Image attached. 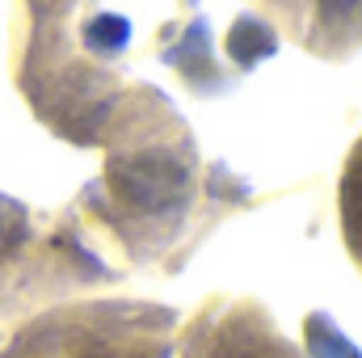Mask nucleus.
<instances>
[{
  "instance_id": "obj_4",
  "label": "nucleus",
  "mask_w": 362,
  "mask_h": 358,
  "mask_svg": "<svg viewBox=\"0 0 362 358\" xmlns=\"http://www.w3.org/2000/svg\"><path fill=\"white\" fill-rule=\"evenodd\" d=\"M85 42H89L97 55H114L131 42V21L127 17H114V13H101L85 25Z\"/></svg>"
},
{
  "instance_id": "obj_1",
  "label": "nucleus",
  "mask_w": 362,
  "mask_h": 358,
  "mask_svg": "<svg viewBox=\"0 0 362 358\" xmlns=\"http://www.w3.org/2000/svg\"><path fill=\"white\" fill-rule=\"evenodd\" d=\"M110 173H114V185L122 190V198H131L144 211L169 207L185 194V173L169 156H127Z\"/></svg>"
},
{
  "instance_id": "obj_6",
  "label": "nucleus",
  "mask_w": 362,
  "mask_h": 358,
  "mask_svg": "<svg viewBox=\"0 0 362 358\" xmlns=\"http://www.w3.org/2000/svg\"><path fill=\"white\" fill-rule=\"evenodd\" d=\"M362 0H320V8H325V13H333V17H337V13H350V8H358Z\"/></svg>"
},
{
  "instance_id": "obj_5",
  "label": "nucleus",
  "mask_w": 362,
  "mask_h": 358,
  "mask_svg": "<svg viewBox=\"0 0 362 358\" xmlns=\"http://www.w3.org/2000/svg\"><path fill=\"white\" fill-rule=\"evenodd\" d=\"M21 236H25V207L0 194V253L13 249Z\"/></svg>"
},
{
  "instance_id": "obj_3",
  "label": "nucleus",
  "mask_w": 362,
  "mask_h": 358,
  "mask_svg": "<svg viewBox=\"0 0 362 358\" xmlns=\"http://www.w3.org/2000/svg\"><path fill=\"white\" fill-rule=\"evenodd\" d=\"M228 47H232L236 64H257V59L274 55V34L257 21V17H245V21H236V30H232Z\"/></svg>"
},
{
  "instance_id": "obj_2",
  "label": "nucleus",
  "mask_w": 362,
  "mask_h": 358,
  "mask_svg": "<svg viewBox=\"0 0 362 358\" xmlns=\"http://www.w3.org/2000/svg\"><path fill=\"white\" fill-rule=\"evenodd\" d=\"M308 350L312 358H362L358 346L333 325V316H325V312H316L312 321H308Z\"/></svg>"
},
{
  "instance_id": "obj_7",
  "label": "nucleus",
  "mask_w": 362,
  "mask_h": 358,
  "mask_svg": "<svg viewBox=\"0 0 362 358\" xmlns=\"http://www.w3.org/2000/svg\"><path fill=\"white\" fill-rule=\"evenodd\" d=\"M354 198H358V207H362V165H358V173H354Z\"/></svg>"
}]
</instances>
